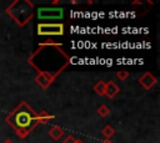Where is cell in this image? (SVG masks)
<instances>
[{
  "mask_svg": "<svg viewBox=\"0 0 160 143\" xmlns=\"http://www.w3.org/2000/svg\"><path fill=\"white\" fill-rule=\"evenodd\" d=\"M70 56L59 44L54 40L41 42L39 47L28 57V63L38 73H45L56 78L70 65Z\"/></svg>",
  "mask_w": 160,
  "mask_h": 143,
  "instance_id": "obj_1",
  "label": "cell"
},
{
  "mask_svg": "<svg viewBox=\"0 0 160 143\" xmlns=\"http://www.w3.org/2000/svg\"><path fill=\"white\" fill-rule=\"evenodd\" d=\"M5 122L15 131L16 136L21 139L26 138L39 123L38 112L25 101L20 102L6 117Z\"/></svg>",
  "mask_w": 160,
  "mask_h": 143,
  "instance_id": "obj_2",
  "label": "cell"
},
{
  "mask_svg": "<svg viewBox=\"0 0 160 143\" xmlns=\"http://www.w3.org/2000/svg\"><path fill=\"white\" fill-rule=\"evenodd\" d=\"M6 15L20 27H25L34 16L35 5L30 0H14L6 9Z\"/></svg>",
  "mask_w": 160,
  "mask_h": 143,
  "instance_id": "obj_3",
  "label": "cell"
},
{
  "mask_svg": "<svg viewBox=\"0 0 160 143\" xmlns=\"http://www.w3.org/2000/svg\"><path fill=\"white\" fill-rule=\"evenodd\" d=\"M36 29L39 36H61L65 32V26L61 22H40Z\"/></svg>",
  "mask_w": 160,
  "mask_h": 143,
  "instance_id": "obj_4",
  "label": "cell"
},
{
  "mask_svg": "<svg viewBox=\"0 0 160 143\" xmlns=\"http://www.w3.org/2000/svg\"><path fill=\"white\" fill-rule=\"evenodd\" d=\"M39 20H61L64 17V9L62 7H39L38 10Z\"/></svg>",
  "mask_w": 160,
  "mask_h": 143,
  "instance_id": "obj_5",
  "label": "cell"
},
{
  "mask_svg": "<svg viewBox=\"0 0 160 143\" xmlns=\"http://www.w3.org/2000/svg\"><path fill=\"white\" fill-rule=\"evenodd\" d=\"M138 82H139V85H140L144 90L149 91V90H151V88L156 85L158 80H156V77H155L152 73H150V72L146 71V72H144V73L139 77Z\"/></svg>",
  "mask_w": 160,
  "mask_h": 143,
  "instance_id": "obj_6",
  "label": "cell"
},
{
  "mask_svg": "<svg viewBox=\"0 0 160 143\" xmlns=\"http://www.w3.org/2000/svg\"><path fill=\"white\" fill-rule=\"evenodd\" d=\"M56 78L49 76V75H45V73H38L34 78L35 83L41 88V90H48L54 82H55Z\"/></svg>",
  "mask_w": 160,
  "mask_h": 143,
  "instance_id": "obj_7",
  "label": "cell"
},
{
  "mask_svg": "<svg viewBox=\"0 0 160 143\" xmlns=\"http://www.w3.org/2000/svg\"><path fill=\"white\" fill-rule=\"evenodd\" d=\"M119 92H120V88L112 80L105 82V96L108 98H114Z\"/></svg>",
  "mask_w": 160,
  "mask_h": 143,
  "instance_id": "obj_8",
  "label": "cell"
},
{
  "mask_svg": "<svg viewBox=\"0 0 160 143\" xmlns=\"http://www.w3.org/2000/svg\"><path fill=\"white\" fill-rule=\"evenodd\" d=\"M48 134H49V137H50L52 141L56 142V141H59V139L62 138V136H64V129H62L60 126H51V127L49 128Z\"/></svg>",
  "mask_w": 160,
  "mask_h": 143,
  "instance_id": "obj_9",
  "label": "cell"
},
{
  "mask_svg": "<svg viewBox=\"0 0 160 143\" xmlns=\"http://www.w3.org/2000/svg\"><path fill=\"white\" fill-rule=\"evenodd\" d=\"M38 116H39V123H40V124L49 123L51 119L55 118V116H54V114H50L46 109H42L40 113H38Z\"/></svg>",
  "mask_w": 160,
  "mask_h": 143,
  "instance_id": "obj_10",
  "label": "cell"
},
{
  "mask_svg": "<svg viewBox=\"0 0 160 143\" xmlns=\"http://www.w3.org/2000/svg\"><path fill=\"white\" fill-rule=\"evenodd\" d=\"M92 90H94V92H95L98 96H105V82L101 81V80L98 81V82L94 85Z\"/></svg>",
  "mask_w": 160,
  "mask_h": 143,
  "instance_id": "obj_11",
  "label": "cell"
},
{
  "mask_svg": "<svg viewBox=\"0 0 160 143\" xmlns=\"http://www.w3.org/2000/svg\"><path fill=\"white\" fill-rule=\"evenodd\" d=\"M101 133H102V136L105 137V139H109V141H110V138L115 134V129H114V127H112V126L106 124V126H104V127H102Z\"/></svg>",
  "mask_w": 160,
  "mask_h": 143,
  "instance_id": "obj_12",
  "label": "cell"
},
{
  "mask_svg": "<svg viewBox=\"0 0 160 143\" xmlns=\"http://www.w3.org/2000/svg\"><path fill=\"white\" fill-rule=\"evenodd\" d=\"M96 113H98L100 117L105 118V117H108V116L110 114V108H109L106 104H100V106L98 107V109H96Z\"/></svg>",
  "mask_w": 160,
  "mask_h": 143,
  "instance_id": "obj_13",
  "label": "cell"
},
{
  "mask_svg": "<svg viewBox=\"0 0 160 143\" xmlns=\"http://www.w3.org/2000/svg\"><path fill=\"white\" fill-rule=\"evenodd\" d=\"M115 75H116V77H118L120 81H125V80H128V77H129L130 73H129L128 71H121V70H120V71H118Z\"/></svg>",
  "mask_w": 160,
  "mask_h": 143,
  "instance_id": "obj_14",
  "label": "cell"
},
{
  "mask_svg": "<svg viewBox=\"0 0 160 143\" xmlns=\"http://www.w3.org/2000/svg\"><path fill=\"white\" fill-rule=\"evenodd\" d=\"M76 141H78V139H76L74 136H70V134H69V136L64 139V142H62V143H76Z\"/></svg>",
  "mask_w": 160,
  "mask_h": 143,
  "instance_id": "obj_15",
  "label": "cell"
},
{
  "mask_svg": "<svg viewBox=\"0 0 160 143\" xmlns=\"http://www.w3.org/2000/svg\"><path fill=\"white\" fill-rule=\"evenodd\" d=\"M142 5V1L141 0H134L131 1V6H141Z\"/></svg>",
  "mask_w": 160,
  "mask_h": 143,
  "instance_id": "obj_16",
  "label": "cell"
},
{
  "mask_svg": "<svg viewBox=\"0 0 160 143\" xmlns=\"http://www.w3.org/2000/svg\"><path fill=\"white\" fill-rule=\"evenodd\" d=\"M69 2L72 4V5H78V4H80V1H78V0H70Z\"/></svg>",
  "mask_w": 160,
  "mask_h": 143,
  "instance_id": "obj_17",
  "label": "cell"
},
{
  "mask_svg": "<svg viewBox=\"0 0 160 143\" xmlns=\"http://www.w3.org/2000/svg\"><path fill=\"white\" fill-rule=\"evenodd\" d=\"M60 2V0H54L52 2H51V5H56V4H59Z\"/></svg>",
  "mask_w": 160,
  "mask_h": 143,
  "instance_id": "obj_18",
  "label": "cell"
},
{
  "mask_svg": "<svg viewBox=\"0 0 160 143\" xmlns=\"http://www.w3.org/2000/svg\"><path fill=\"white\" fill-rule=\"evenodd\" d=\"M2 143H14V142H12L11 139H5V141H4Z\"/></svg>",
  "mask_w": 160,
  "mask_h": 143,
  "instance_id": "obj_19",
  "label": "cell"
},
{
  "mask_svg": "<svg viewBox=\"0 0 160 143\" xmlns=\"http://www.w3.org/2000/svg\"><path fill=\"white\" fill-rule=\"evenodd\" d=\"M101 143H112V142H111V141H109V139H105V141H104V142H101Z\"/></svg>",
  "mask_w": 160,
  "mask_h": 143,
  "instance_id": "obj_20",
  "label": "cell"
},
{
  "mask_svg": "<svg viewBox=\"0 0 160 143\" xmlns=\"http://www.w3.org/2000/svg\"><path fill=\"white\" fill-rule=\"evenodd\" d=\"M86 2H88V4H89V5H90V4H94V1H92V0H88V1H86Z\"/></svg>",
  "mask_w": 160,
  "mask_h": 143,
  "instance_id": "obj_21",
  "label": "cell"
},
{
  "mask_svg": "<svg viewBox=\"0 0 160 143\" xmlns=\"http://www.w3.org/2000/svg\"><path fill=\"white\" fill-rule=\"evenodd\" d=\"M76 143H84V142H82V141H80V139H78V141H76Z\"/></svg>",
  "mask_w": 160,
  "mask_h": 143,
  "instance_id": "obj_22",
  "label": "cell"
}]
</instances>
